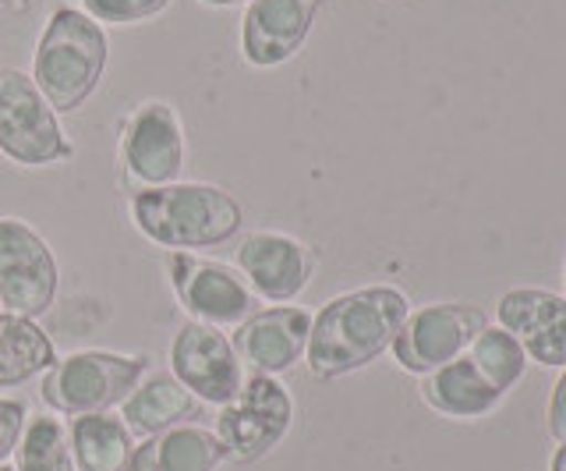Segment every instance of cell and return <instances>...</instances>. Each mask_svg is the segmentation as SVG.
<instances>
[{"label": "cell", "mask_w": 566, "mask_h": 471, "mask_svg": "<svg viewBox=\"0 0 566 471\" xmlns=\"http://www.w3.org/2000/svg\"><path fill=\"white\" fill-rule=\"evenodd\" d=\"M411 312L407 294L376 284L347 291L312 316L305 365L315 379H340L371 365L394 347V337Z\"/></svg>", "instance_id": "cell-1"}, {"label": "cell", "mask_w": 566, "mask_h": 471, "mask_svg": "<svg viewBox=\"0 0 566 471\" xmlns=\"http://www.w3.org/2000/svg\"><path fill=\"white\" fill-rule=\"evenodd\" d=\"M132 220L153 245L191 252L234 241L244 227V209L217 185H164L132 191Z\"/></svg>", "instance_id": "cell-2"}, {"label": "cell", "mask_w": 566, "mask_h": 471, "mask_svg": "<svg viewBox=\"0 0 566 471\" xmlns=\"http://www.w3.org/2000/svg\"><path fill=\"white\" fill-rule=\"evenodd\" d=\"M111 43L85 11L57 8L50 14L32 57V82L57 114H75L103 82Z\"/></svg>", "instance_id": "cell-3"}, {"label": "cell", "mask_w": 566, "mask_h": 471, "mask_svg": "<svg viewBox=\"0 0 566 471\" xmlns=\"http://www.w3.org/2000/svg\"><path fill=\"white\" fill-rule=\"evenodd\" d=\"M149 373L146 355H114V352H75L57 358L43 373L40 397L57 415H96L120 408L132 390Z\"/></svg>", "instance_id": "cell-4"}, {"label": "cell", "mask_w": 566, "mask_h": 471, "mask_svg": "<svg viewBox=\"0 0 566 471\" xmlns=\"http://www.w3.org/2000/svg\"><path fill=\"white\" fill-rule=\"evenodd\" d=\"M0 153L18 167H53L75 156L57 111L18 67L0 72Z\"/></svg>", "instance_id": "cell-5"}, {"label": "cell", "mask_w": 566, "mask_h": 471, "mask_svg": "<svg viewBox=\"0 0 566 471\" xmlns=\"http://www.w3.org/2000/svg\"><path fill=\"white\" fill-rule=\"evenodd\" d=\"M294 422V400L276 376L252 373L238 397L220 408L217 436L223 443L227 461L255 464L265 453H273Z\"/></svg>", "instance_id": "cell-6"}, {"label": "cell", "mask_w": 566, "mask_h": 471, "mask_svg": "<svg viewBox=\"0 0 566 471\" xmlns=\"http://www.w3.org/2000/svg\"><path fill=\"white\" fill-rule=\"evenodd\" d=\"M57 259L25 220L0 217V305L25 320H40L57 299Z\"/></svg>", "instance_id": "cell-7"}, {"label": "cell", "mask_w": 566, "mask_h": 471, "mask_svg": "<svg viewBox=\"0 0 566 471\" xmlns=\"http://www.w3.org/2000/svg\"><path fill=\"white\" fill-rule=\"evenodd\" d=\"M489 326L485 312L474 305H424L418 312H407L400 334L394 337V358L403 373L411 376H429L453 358L468 355L471 341L478 329Z\"/></svg>", "instance_id": "cell-8"}, {"label": "cell", "mask_w": 566, "mask_h": 471, "mask_svg": "<svg viewBox=\"0 0 566 471\" xmlns=\"http://www.w3.org/2000/svg\"><path fill=\"white\" fill-rule=\"evenodd\" d=\"M120 164L128 181L138 188H164L174 185L185 170V132L181 117L164 100H149L135 107L124 121L120 135Z\"/></svg>", "instance_id": "cell-9"}, {"label": "cell", "mask_w": 566, "mask_h": 471, "mask_svg": "<svg viewBox=\"0 0 566 471\" xmlns=\"http://www.w3.org/2000/svg\"><path fill=\"white\" fill-rule=\"evenodd\" d=\"M170 284L177 291V302L195 323L206 326H238L255 312L259 299L252 287L244 284V276L234 273L227 263H212L191 252L170 255Z\"/></svg>", "instance_id": "cell-10"}, {"label": "cell", "mask_w": 566, "mask_h": 471, "mask_svg": "<svg viewBox=\"0 0 566 471\" xmlns=\"http://www.w3.org/2000/svg\"><path fill=\"white\" fill-rule=\"evenodd\" d=\"M170 369L185 390L206 405H230L244 383V365L227 334L206 323H185L170 344Z\"/></svg>", "instance_id": "cell-11"}, {"label": "cell", "mask_w": 566, "mask_h": 471, "mask_svg": "<svg viewBox=\"0 0 566 471\" xmlns=\"http://www.w3.org/2000/svg\"><path fill=\"white\" fill-rule=\"evenodd\" d=\"M234 266L241 270L244 284L252 287L255 299L265 302H291L308 287L315 255L297 238L280 231H252L238 241Z\"/></svg>", "instance_id": "cell-12"}, {"label": "cell", "mask_w": 566, "mask_h": 471, "mask_svg": "<svg viewBox=\"0 0 566 471\" xmlns=\"http://www.w3.org/2000/svg\"><path fill=\"white\" fill-rule=\"evenodd\" d=\"M495 320L524 347L527 362L566 369V299L542 287H513L495 305Z\"/></svg>", "instance_id": "cell-13"}, {"label": "cell", "mask_w": 566, "mask_h": 471, "mask_svg": "<svg viewBox=\"0 0 566 471\" xmlns=\"http://www.w3.org/2000/svg\"><path fill=\"white\" fill-rule=\"evenodd\" d=\"M308 334H312V316L305 308L276 305V308L252 312L244 323H238L230 344H234L241 365H248L252 373L280 376L305 358Z\"/></svg>", "instance_id": "cell-14"}, {"label": "cell", "mask_w": 566, "mask_h": 471, "mask_svg": "<svg viewBox=\"0 0 566 471\" xmlns=\"http://www.w3.org/2000/svg\"><path fill=\"white\" fill-rule=\"evenodd\" d=\"M323 4L326 0H252L241 22V57L252 67L291 61Z\"/></svg>", "instance_id": "cell-15"}, {"label": "cell", "mask_w": 566, "mask_h": 471, "mask_svg": "<svg viewBox=\"0 0 566 471\" xmlns=\"http://www.w3.org/2000/svg\"><path fill=\"white\" fill-rule=\"evenodd\" d=\"M503 397L492 383L474 369L468 355L453 358L442 369L421 376V400L436 415L453 418V422H478V418L492 415L503 405Z\"/></svg>", "instance_id": "cell-16"}, {"label": "cell", "mask_w": 566, "mask_h": 471, "mask_svg": "<svg viewBox=\"0 0 566 471\" xmlns=\"http://www.w3.org/2000/svg\"><path fill=\"white\" fill-rule=\"evenodd\" d=\"M227 461L220 436L202 426H174L142 440L128 471H217Z\"/></svg>", "instance_id": "cell-17"}, {"label": "cell", "mask_w": 566, "mask_h": 471, "mask_svg": "<svg viewBox=\"0 0 566 471\" xmlns=\"http://www.w3.org/2000/svg\"><path fill=\"white\" fill-rule=\"evenodd\" d=\"M199 415V397L185 390L181 383L167 373H156L146 383H138L132 397L120 405V418L135 436H156L174 426H185L188 418Z\"/></svg>", "instance_id": "cell-18"}, {"label": "cell", "mask_w": 566, "mask_h": 471, "mask_svg": "<svg viewBox=\"0 0 566 471\" xmlns=\"http://www.w3.org/2000/svg\"><path fill=\"white\" fill-rule=\"evenodd\" d=\"M67 440L78 471H128V461L138 447L124 418L111 411L75 415L67 426Z\"/></svg>", "instance_id": "cell-19"}, {"label": "cell", "mask_w": 566, "mask_h": 471, "mask_svg": "<svg viewBox=\"0 0 566 471\" xmlns=\"http://www.w3.org/2000/svg\"><path fill=\"white\" fill-rule=\"evenodd\" d=\"M53 362H57L53 341L35 326V320L0 312V387H22L43 376Z\"/></svg>", "instance_id": "cell-20"}, {"label": "cell", "mask_w": 566, "mask_h": 471, "mask_svg": "<svg viewBox=\"0 0 566 471\" xmlns=\"http://www.w3.org/2000/svg\"><path fill=\"white\" fill-rule=\"evenodd\" d=\"M18 471H78L75 453H71L67 426L50 415H29L25 429L14 447Z\"/></svg>", "instance_id": "cell-21"}, {"label": "cell", "mask_w": 566, "mask_h": 471, "mask_svg": "<svg viewBox=\"0 0 566 471\" xmlns=\"http://www.w3.org/2000/svg\"><path fill=\"white\" fill-rule=\"evenodd\" d=\"M468 358L474 362V369L482 373L495 390L510 394L527 373V355L524 347L506 334L503 326H482L478 337L468 347Z\"/></svg>", "instance_id": "cell-22"}, {"label": "cell", "mask_w": 566, "mask_h": 471, "mask_svg": "<svg viewBox=\"0 0 566 471\" xmlns=\"http://www.w3.org/2000/svg\"><path fill=\"white\" fill-rule=\"evenodd\" d=\"M174 0H82L85 14L93 22L106 25H132V22H146L164 14Z\"/></svg>", "instance_id": "cell-23"}, {"label": "cell", "mask_w": 566, "mask_h": 471, "mask_svg": "<svg viewBox=\"0 0 566 471\" xmlns=\"http://www.w3.org/2000/svg\"><path fill=\"white\" fill-rule=\"evenodd\" d=\"M25 418H29V408L22 405V400L0 397V464L14 453L18 436H22V429H25Z\"/></svg>", "instance_id": "cell-24"}, {"label": "cell", "mask_w": 566, "mask_h": 471, "mask_svg": "<svg viewBox=\"0 0 566 471\" xmlns=\"http://www.w3.org/2000/svg\"><path fill=\"white\" fill-rule=\"evenodd\" d=\"M545 429L556 443H566V369L553 383V394H548L545 405Z\"/></svg>", "instance_id": "cell-25"}, {"label": "cell", "mask_w": 566, "mask_h": 471, "mask_svg": "<svg viewBox=\"0 0 566 471\" xmlns=\"http://www.w3.org/2000/svg\"><path fill=\"white\" fill-rule=\"evenodd\" d=\"M548 471H566V443H559V447H556L553 461H548Z\"/></svg>", "instance_id": "cell-26"}, {"label": "cell", "mask_w": 566, "mask_h": 471, "mask_svg": "<svg viewBox=\"0 0 566 471\" xmlns=\"http://www.w3.org/2000/svg\"><path fill=\"white\" fill-rule=\"evenodd\" d=\"M32 4V0H0V8H8V11H25Z\"/></svg>", "instance_id": "cell-27"}, {"label": "cell", "mask_w": 566, "mask_h": 471, "mask_svg": "<svg viewBox=\"0 0 566 471\" xmlns=\"http://www.w3.org/2000/svg\"><path fill=\"white\" fill-rule=\"evenodd\" d=\"M202 4H212V8H227V4H241V0H202Z\"/></svg>", "instance_id": "cell-28"}, {"label": "cell", "mask_w": 566, "mask_h": 471, "mask_svg": "<svg viewBox=\"0 0 566 471\" xmlns=\"http://www.w3.org/2000/svg\"><path fill=\"white\" fill-rule=\"evenodd\" d=\"M0 471H18L14 464H0Z\"/></svg>", "instance_id": "cell-29"}]
</instances>
